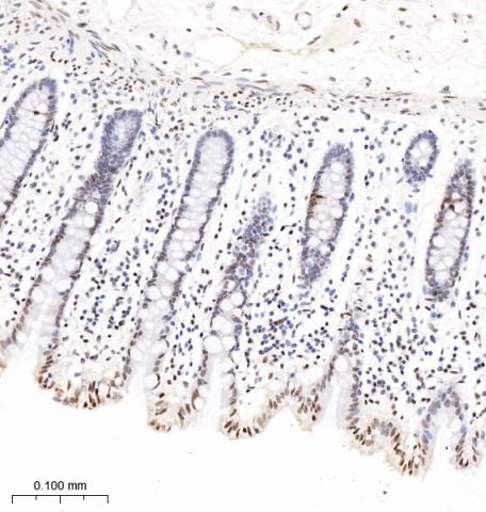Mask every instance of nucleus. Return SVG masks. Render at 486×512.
Returning <instances> with one entry per match:
<instances>
[{
	"instance_id": "7ed1b4c3",
	"label": "nucleus",
	"mask_w": 486,
	"mask_h": 512,
	"mask_svg": "<svg viewBox=\"0 0 486 512\" xmlns=\"http://www.w3.org/2000/svg\"><path fill=\"white\" fill-rule=\"evenodd\" d=\"M440 156L439 135L432 130L417 133L403 153L401 171L404 183L413 190L423 188L432 179Z\"/></svg>"
},
{
	"instance_id": "f03ea898",
	"label": "nucleus",
	"mask_w": 486,
	"mask_h": 512,
	"mask_svg": "<svg viewBox=\"0 0 486 512\" xmlns=\"http://www.w3.org/2000/svg\"><path fill=\"white\" fill-rule=\"evenodd\" d=\"M477 187L473 160L459 159L446 183L425 256L424 292L434 304L449 302L461 281L471 242Z\"/></svg>"
},
{
	"instance_id": "f257e3e1",
	"label": "nucleus",
	"mask_w": 486,
	"mask_h": 512,
	"mask_svg": "<svg viewBox=\"0 0 486 512\" xmlns=\"http://www.w3.org/2000/svg\"><path fill=\"white\" fill-rule=\"evenodd\" d=\"M356 160L345 142L324 152L307 199L300 242V277L307 286L319 281L330 267L352 202Z\"/></svg>"
}]
</instances>
